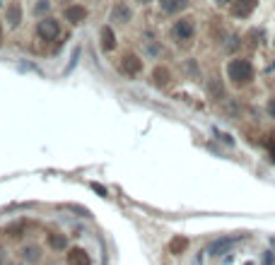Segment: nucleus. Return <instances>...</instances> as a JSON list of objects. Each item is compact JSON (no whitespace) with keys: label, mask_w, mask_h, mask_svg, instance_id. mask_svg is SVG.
<instances>
[{"label":"nucleus","mask_w":275,"mask_h":265,"mask_svg":"<svg viewBox=\"0 0 275 265\" xmlns=\"http://www.w3.org/2000/svg\"><path fill=\"white\" fill-rule=\"evenodd\" d=\"M0 39H2V27H0Z\"/></svg>","instance_id":"nucleus-22"},{"label":"nucleus","mask_w":275,"mask_h":265,"mask_svg":"<svg viewBox=\"0 0 275 265\" xmlns=\"http://www.w3.org/2000/svg\"><path fill=\"white\" fill-rule=\"evenodd\" d=\"M25 258H27V261H34V258H39V248H27V251H25Z\"/></svg>","instance_id":"nucleus-17"},{"label":"nucleus","mask_w":275,"mask_h":265,"mask_svg":"<svg viewBox=\"0 0 275 265\" xmlns=\"http://www.w3.org/2000/svg\"><path fill=\"white\" fill-rule=\"evenodd\" d=\"M51 7V0H39V5H34V15H46Z\"/></svg>","instance_id":"nucleus-16"},{"label":"nucleus","mask_w":275,"mask_h":265,"mask_svg":"<svg viewBox=\"0 0 275 265\" xmlns=\"http://www.w3.org/2000/svg\"><path fill=\"white\" fill-rule=\"evenodd\" d=\"M229 5H232V15L239 17V20H244V17H248V15L253 12L256 0H232Z\"/></svg>","instance_id":"nucleus-6"},{"label":"nucleus","mask_w":275,"mask_h":265,"mask_svg":"<svg viewBox=\"0 0 275 265\" xmlns=\"http://www.w3.org/2000/svg\"><path fill=\"white\" fill-rule=\"evenodd\" d=\"M68 265H92V258H89V253L84 248H70Z\"/></svg>","instance_id":"nucleus-8"},{"label":"nucleus","mask_w":275,"mask_h":265,"mask_svg":"<svg viewBox=\"0 0 275 265\" xmlns=\"http://www.w3.org/2000/svg\"><path fill=\"white\" fill-rule=\"evenodd\" d=\"M160 7H162V12H166V15H176V12H181V10L189 7V0H162Z\"/></svg>","instance_id":"nucleus-10"},{"label":"nucleus","mask_w":275,"mask_h":265,"mask_svg":"<svg viewBox=\"0 0 275 265\" xmlns=\"http://www.w3.org/2000/svg\"><path fill=\"white\" fill-rule=\"evenodd\" d=\"M7 22H10L12 27H17V24L22 22V7H20V2H12V5L7 7Z\"/></svg>","instance_id":"nucleus-13"},{"label":"nucleus","mask_w":275,"mask_h":265,"mask_svg":"<svg viewBox=\"0 0 275 265\" xmlns=\"http://www.w3.org/2000/svg\"><path fill=\"white\" fill-rule=\"evenodd\" d=\"M49 243H51V248H55V251L68 248V239H65L63 234H51L49 236Z\"/></svg>","instance_id":"nucleus-14"},{"label":"nucleus","mask_w":275,"mask_h":265,"mask_svg":"<svg viewBox=\"0 0 275 265\" xmlns=\"http://www.w3.org/2000/svg\"><path fill=\"white\" fill-rule=\"evenodd\" d=\"M215 2H218V5H229L232 0H215Z\"/></svg>","instance_id":"nucleus-20"},{"label":"nucleus","mask_w":275,"mask_h":265,"mask_svg":"<svg viewBox=\"0 0 275 265\" xmlns=\"http://www.w3.org/2000/svg\"><path fill=\"white\" fill-rule=\"evenodd\" d=\"M169 77H171V75H169L166 68H155V70H152V85H155V87H165L166 82H169Z\"/></svg>","instance_id":"nucleus-12"},{"label":"nucleus","mask_w":275,"mask_h":265,"mask_svg":"<svg viewBox=\"0 0 275 265\" xmlns=\"http://www.w3.org/2000/svg\"><path fill=\"white\" fill-rule=\"evenodd\" d=\"M271 159L275 162V143H271Z\"/></svg>","instance_id":"nucleus-19"},{"label":"nucleus","mask_w":275,"mask_h":265,"mask_svg":"<svg viewBox=\"0 0 275 265\" xmlns=\"http://www.w3.org/2000/svg\"><path fill=\"white\" fill-rule=\"evenodd\" d=\"M111 20H113V22H121V24L131 22V7H128L126 2H118V5L111 10Z\"/></svg>","instance_id":"nucleus-9"},{"label":"nucleus","mask_w":275,"mask_h":265,"mask_svg":"<svg viewBox=\"0 0 275 265\" xmlns=\"http://www.w3.org/2000/svg\"><path fill=\"white\" fill-rule=\"evenodd\" d=\"M118 70L123 72V75H128V77H136L138 72L142 70V60L138 58L136 53H126L121 63H118Z\"/></svg>","instance_id":"nucleus-4"},{"label":"nucleus","mask_w":275,"mask_h":265,"mask_svg":"<svg viewBox=\"0 0 275 265\" xmlns=\"http://www.w3.org/2000/svg\"><path fill=\"white\" fill-rule=\"evenodd\" d=\"M268 114H271V118H275V96L268 101Z\"/></svg>","instance_id":"nucleus-18"},{"label":"nucleus","mask_w":275,"mask_h":265,"mask_svg":"<svg viewBox=\"0 0 275 265\" xmlns=\"http://www.w3.org/2000/svg\"><path fill=\"white\" fill-rule=\"evenodd\" d=\"M208 265H275V241H261L253 234L224 236L203 251Z\"/></svg>","instance_id":"nucleus-1"},{"label":"nucleus","mask_w":275,"mask_h":265,"mask_svg":"<svg viewBox=\"0 0 275 265\" xmlns=\"http://www.w3.org/2000/svg\"><path fill=\"white\" fill-rule=\"evenodd\" d=\"M99 39H102V48H104L107 53L116 48V34H113L111 27H104V29L99 31Z\"/></svg>","instance_id":"nucleus-11"},{"label":"nucleus","mask_w":275,"mask_h":265,"mask_svg":"<svg viewBox=\"0 0 275 265\" xmlns=\"http://www.w3.org/2000/svg\"><path fill=\"white\" fill-rule=\"evenodd\" d=\"M186 246H189V241H186L184 236H176V239H171L169 251H171V253H181V251H186Z\"/></svg>","instance_id":"nucleus-15"},{"label":"nucleus","mask_w":275,"mask_h":265,"mask_svg":"<svg viewBox=\"0 0 275 265\" xmlns=\"http://www.w3.org/2000/svg\"><path fill=\"white\" fill-rule=\"evenodd\" d=\"M171 34H174V36H176L179 41H191L193 34H195V24H193V20H189V17L179 20V22L174 24Z\"/></svg>","instance_id":"nucleus-5"},{"label":"nucleus","mask_w":275,"mask_h":265,"mask_svg":"<svg viewBox=\"0 0 275 265\" xmlns=\"http://www.w3.org/2000/svg\"><path fill=\"white\" fill-rule=\"evenodd\" d=\"M138 2H150V0H138Z\"/></svg>","instance_id":"nucleus-21"},{"label":"nucleus","mask_w":275,"mask_h":265,"mask_svg":"<svg viewBox=\"0 0 275 265\" xmlns=\"http://www.w3.org/2000/svg\"><path fill=\"white\" fill-rule=\"evenodd\" d=\"M65 20L73 22V24H80L87 20V10L82 5H70V7H65Z\"/></svg>","instance_id":"nucleus-7"},{"label":"nucleus","mask_w":275,"mask_h":265,"mask_svg":"<svg viewBox=\"0 0 275 265\" xmlns=\"http://www.w3.org/2000/svg\"><path fill=\"white\" fill-rule=\"evenodd\" d=\"M36 34H39V39H44V41H55L58 36H60V24L51 20V17H44L39 24H36Z\"/></svg>","instance_id":"nucleus-3"},{"label":"nucleus","mask_w":275,"mask_h":265,"mask_svg":"<svg viewBox=\"0 0 275 265\" xmlns=\"http://www.w3.org/2000/svg\"><path fill=\"white\" fill-rule=\"evenodd\" d=\"M227 77L237 87H247L253 80V63L247 58H234L227 63Z\"/></svg>","instance_id":"nucleus-2"}]
</instances>
